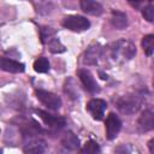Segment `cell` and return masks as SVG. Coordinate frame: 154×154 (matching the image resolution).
<instances>
[{
  "label": "cell",
  "mask_w": 154,
  "mask_h": 154,
  "mask_svg": "<svg viewBox=\"0 0 154 154\" xmlns=\"http://www.w3.org/2000/svg\"><path fill=\"white\" fill-rule=\"evenodd\" d=\"M78 77H79V79H81L83 87H84L89 93H91V94H96V93L100 91V87H99V84L96 83L95 78L93 77V75H91L88 70H85V69H81V70H78Z\"/></svg>",
  "instance_id": "9"
},
{
  "label": "cell",
  "mask_w": 154,
  "mask_h": 154,
  "mask_svg": "<svg viewBox=\"0 0 154 154\" xmlns=\"http://www.w3.org/2000/svg\"><path fill=\"white\" fill-rule=\"evenodd\" d=\"M111 23L116 29L123 30L128 26V17L124 12L114 10L112 11V14H111Z\"/></svg>",
  "instance_id": "15"
},
{
  "label": "cell",
  "mask_w": 154,
  "mask_h": 154,
  "mask_svg": "<svg viewBox=\"0 0 154 154\" xmlns=\"http://www.w3.org/2000/svg\"><path fill=\"white\" fill-rule=\"evenodd\" d=\"M142 16H143V18H144L147 22L154 24V5H153V4L146 5V6L142 8Z\"/></svg>",
  "instance_id": "20"
},
{
  "label": "cell",
  "mask_w": 154,
  "mask_h": 154,
  "mask_svg": "<svg viewBox=\"0 0 154 154\" xmlns=\"http://www.w3.org/2000/svg\"><path fill=\"white\" fill-rule=\"evenodd\" d=\"M116 105H117V108L122 113L134 114L140 109L142 105V99L135 94H126V95L118 97L116 101Z\"/></svg>",
  "instance_id": "2"
},
{
  "label": "cell",
  "mask_w": 154,
  "mask_h": 154,
  "mask_svg": "<svg viewBox=\"0 0 154 154\" xmlns=\"http://www.w3.org/2000/svg\"><path fill=\"white\" fill-rule=\"evenodd\" d=\"M81 8L83 12L90 16H100L103 12V7L100 2L93 1V0H82L81 1Z\"/></svg>",
  "instance_id": "13"
},
{
  "label": "cell",
  "mask_w": 154,
  "mask_h": 154,
  "mask_svg": "<svg viewBox=\"0 0 154 154\" xmlns=\"http://www.w3.org/2000/svg\"><path fill=\"white\" fill-rule=\"evenodd\" d=\"M148 149H149L150 154H154V138H152V140L148 142Z\"/></svg>",
  "instance_id": "21"
},
{
  "label": "cell",
  "mask_w": 154,
  "mask_h": 154,
  "mask_svg": "<svg viewBox=\"0 0 154 154\" xmlns=\"http://www.w3.org/2000/svg\"><path fill=\"white\" fill-rule=\"evenodd\" d=\"M35 113L42 119V122L52 128V129H61L64 125H65V119L63 117H59V116H53V114H49L42 109H36Z\"/></svg>",
  "instance_id": "10"
},
{
  "label": "cell",
  "mask_w": 154,
  "mask_h": 154,
  "mask_svg": "<svg viewBox=\"0 0 154 154\" xmlns=\"http://www.w3.org/2000/svg\"><path fill=\"white\" fill-rule=\"evenodd\" d=\"M137 126L141 132H147L154 129V112L150 109H144L138 120H137Z\"/></svg>",
  "instance_id": "11"
},
{
  "label": "cell",
  "mask_w": 154,
  "mask_h": 154,
  "mask_svg": "<svg viewBox=\"0 0 154 154\" xmlns=\"http://www.w3.org/2000/svg\"><path fill=\"white\" fill-rule=\"evenodd\" d=\"M61 24H63L64 28H66L71 31H77V32L85 31L90 26V22L85 17H82V16H78V14H72V16L65 17L63 19Z\"/></svg>",
  "instance_id": "3"
},
{
  "label": "cell",
  "mask_w": 154,
  "mask_h": 154,
  "mask_svg": "<svg viewBox=\"0 0 154 154\" xmlns=\"http://www.w3.org/2000/svg\"><path fill=\"white\" fill-rule=\"evenodd\" d=\"M36 97L46 106L48 107L49 109H53V111H57L61 107V100L58 95L51 93V91H47V90H43V89H37L36 90Z\"/></svg>",
  "instance_id": "4"
},
{
  "label": "cell",
  "mask_w": 154,
  "mask_h": 154,
  "mask_svg": "<svg viewBox=\"0 0 154 154\" xmlns=\"http://www.w3.org/2000/svg\"><path fill=\"white\" fill-rule=\"evenodd\" d=\"M43 43L47 45L48 49H49L52 53H63V52H65L64 45L55 37V35H53V36L48 37L47 40H45Z\"/></svg>",
  "instance_id": "16"
},
{
  "label": "cell",
  "mask_w": 154,
  "mask_h": 154,
  "mask_svg": "<svg viewBox=\"0 0 154 154\" xmlns=\"http://www.w3.org/2000/svg\"><path fill=\"white\" fill-rule=\"evenodd\" d=\"M0 66L4 71L6 72H11V73H22L24 70H25V66L24 64L19 63V61H16L13 59H8V58H1V61H0Z\"/></svg>",
  "instance_id": "12"
},
{
  "label": "cell",
  "mask_w": 154,
  "mask_h": 154,
  "mask_svg": "<svg viewBox=\"0 0 154 154\" xmlns=\"http://www.w3.org/2000/svg\"><path fill=\"white\" fill-rule=\"evenodd\" d=\"M105 125H106V136L108 140L116 138L122 129V122L118 118V116L114 113H109L107 116Z\"/></svg>",
  "instance_id": "7"
},
{
  "label": "cell",
  "mask_w": 154,
  "mask_h": 154,
  "mask_svg": "<svg viewBox=\"0 0 154 154\" xmlns=\"http://www.w3.org/2000/svg\"><path fill=\"white\" fill-rule=\"evenodd\" d=\"M102 53H103V47L100 43L94 42L84 52V54H83V63L85 65H95V64L99 63L100 58L102 57Z\"/></svg>",
  "instance_id": "6"
},
{
  "label": "cell",
  "mask_w": 154,
  "mask_h": 154,
  "mask_svg": "<svg viewBox=\"0 0 154 154\" xmlns=\"http://www.w3.org/2000/svg\"><path fill=\"white\" fill-rule=\"evenodd\" d=\"M47 148L46 142L36 136H29V138L25 141L23 150L24 154H45Z\"/></svg>",
  "instance_id": "5"
},
{
  "label": "cell",
  "mask_w": 154,
  "mask_h": 154,
  "mask_svg": "<svg viewBox=\"0 0 154 154\" xmlns=\"http://www.w3.org/2000/svg\"><path fill=\"white\" fill-rule=\"evenodd\" d=\"M141 46L143 48V52L147 55H152L154 53V35L149 34V35L143 36L141 41Z\"/></svg>",
  "instance_id": "17"
},
{
  "label": "cell",
  "mask_w": 154,
  "mask_h": 154,
  "mask_svg": "<svg viewBox=\"0 0 154 154\" xmlns=\"http://www.w3.org/2000/svg\"><path fill=\"white\" fill-rule=\"evenodd\" d=\"M107 107L106 101L101 100V99H91L88 101L87 103V109L90 113V116L96 119V120H101L103 114H105V109Z\"/></svg>",
  "instance_id": "8"
},
{
  "label": "cell",
  "mask_w": 154,
  "mask_h": 154,
  "mask_svg": "<svg viewBox=\"0 0 154 154\" xmlns=\"http://www.w3.org/2000/svg\"><path fill=\"white\" fill-rule=\"evenodd\" d=\"M34 70L36 72H38V73L47 72L49 70V61H48V59L45 58V57H41L37 60H35V63H34Z\"/></svg>",
  "instance_id": "19"
},
{
  "label": "cell",
  "mask_w": 154,
  "mask_h": 154,
  "mask_svg": "<svg viewBox=\"0 0 154 154\" xmlns=\"http://www.w3.org/2000/svg\"><path fill=\"white\" fill-rule=\"evenodd\" d=\"M61 146L66 150H71L72 152V150H76L79 147V140H78V137L73 132L67 131L61 137Z\"/></svg>",
  "instance_id": "14"
},
{
  "label": "cell",
  "mask_w": 154,
  "mask_h": 154,
  "mask_svg": "<svg viewBox=\"0 0 154 154\" xmlns=\"http://www.w3.org/2000/svg\"><path fill=\"white\" fill-rule=\"evenodd\" d=\"M109 53H111V58L113 61L118 64H123V63L131 60L135 57L136 47L130 40L122 38L112 43Z\"/></svg>",
  "instance_id": "1"
},
{
  "label": "cell",
  "mask_w": 154,
  "mask_h": 154,
  "mask_svg": "<svg viewBox=\"0 0 154 154\" xmlns=\"http://www.w3.org/2000/svg\"><path fill=\"white\" fill-rule=\"evenodd\" d=\"M100 153V146L95 141H88L84 143L82 149L79 150V154H99Z\"/></svg>",
  "instance_id": "18"
},
{
  "label": "cell",
  "mask_w": 154,
  "mask_h": 154,
  "mask_svg": "<svg viewBox=\"0 0 154 154\" xmlns=\"http://www.w3.org/2000/svg\"><path fill=\"white\" fill-rule=\"evenodd\" d=\"M153 82H154V79H153Z\"/></svg>",
  "instance_id": "22"
}]
</instances>
